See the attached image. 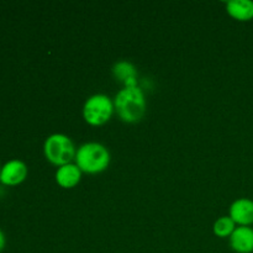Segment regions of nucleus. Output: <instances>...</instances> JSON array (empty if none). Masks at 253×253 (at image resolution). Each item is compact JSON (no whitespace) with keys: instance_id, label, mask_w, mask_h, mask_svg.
<instances>
[{"instance_id":"nucleus-1","label":"nucleus","mask_w":253,"mask_h":253,"mask_svg":"<svg viewBox=\"0 0 253 253\" xmlns=\"http://www.w3.org/2000/svg\"><path fill=\"white\" fill-rule=\"evenodd\" d=\"M114 108L119 118L128 124L140 121L146 113L145 94L138 86H124L115 96Z\"/></svg>"},{"instance_id":"nucleus-6","label":"nucleus","mask_w":253,"mask_h":253,"mask_svg":"<svg viewBox=\"0 0 253 253\" xmlns=\"http://www.w3.org/2000/svg\"><path fill=\"white\" fill-rule=\"evenodd\" d=\"M230 217L241 226L253 224V202L246 198L235 200L230 207Z\"/></svg>"},{"instance_id":"nucleus-10","label":"nucleus","mask_w":253,"mask_h":253,"mask_svg":"<svg viewBox=\"0 0 253 253\" xmlns=\"http://www.w3.org/2000/svg\"><path fill=\"white\" fill-rule=\"evenodd\" d=\"M229 15L240 21H247L253 17V1L251 0H230L226 4Z\"/></svg>"},{"instance_id":"nucleus-8","label":"nucleus","mask_w":253,"mask_h":253,"mask_svg":"<svg viewBox=\"0 0 253 253\" xmlns=\"http://www.w3.org/2000/svg\"><path fill=\"white\" fill-rule=\"evenodd\" d=\"M82 178V170L74 163H68V165L61 166L56 172V182L58 183L59 187L71 189L74 188Z\"/></svg>"},{"instance_id":"nucleus-4","label":"nucleus","mask_w":253,"mask_h":253,"mask_svg":"<svg viewBox=\"0 0 253 253\" xmlns=\"http://www.w3.org/2000/svg\"><path fill=\"white\" fill-rule=\"evenodd\" d=\"M114 110V103L108 95L94 94L84 103L83 118L89 125L100 126L110 120Z\"/></svg>"},{"instance_id":"nucleus-11","label":"nucleus","mask_w":253,"mask_h":253,"mask_svg":"<svg viewBox=\"0 0 253 253\" xmlns=\"http://www.w3.org/2000/svg\"><path fill=\"white\" fill-rule=\"evenodd\" d=\"M236 224L230 216H221L215 221L214 224V234L217 237H227L231 236L232 232L236 229Z\"/></svg>"},{"instance_id":"nucleus-5","label":"nucleus","mask_w":253,"mask_h":253,"mask_svg":"<svg viewBox=\"0 0 253 253\" xmlns=\"http://www.w3.org/2000/svg\"><path fill=\"white\" fill-rule=\"evenodd\" d=\"M27 175V167L22 161L11 160L5 163L0 170V180L4 184L16 185L24 182Z\"/></svg>"},{"instance_id":"nucleus-2","label":"nucleus","mask_w":253,"mask_h":253,"mask_svg":"<svg viewBox=\"0 0 253 253\" xmlns=\"http://www.w3.org/2000/svg\"><path fill=\"white\" fill-rule=\"evenodd\" d=\"M76 165L82 172L89 174L104 172L110 165V153L108 148L101 143H84L76 153Z\"/></svg>"},{"instance_id":"nucleus-13","label":"nucleus","mask_w":253,"mask_h":253,"mask_svg":"<svg viewBox=\"0 0 253 253\" xmlns=\"http://www.w3.org/2000/svg\"><path fill=\"white\" fill-rule=\"evenodd\" d=\"M0 170H1V168H0Z\"/></svg>"},{"instance_id":"nucleus-3","label":"nucleus","mask_w":253,"mask_h":253,"mask_svg":"<svg viewBox=\"0 0 253 253\" xmlns=\"http://www.w3.org/2000/svg\"><path fill=\"white\" fill-rule=\"evenodd\" d=\"M43 152L47 160L56 166H64L76 160V147L68 136L63 133H53L44 141Z\"/></svg>"},{"instance_id":"nucleus-12","label":"nucleus","mask_w":253,"mask_h":253,"mask_svg":"<svg viewBox=\"0 0 253 253\" xmlns=\"http://www.w3.org/2000/svg\"><path fill=\"white\" fill-rule=\"evenodd\" d=\"M4 246H5V236L4 234H2L1 230H0V251L4 249Z\"/></svg>"},{"instance_id":"nucleus-9","label":"nucleus","mask_w":253,"mask_h":253,"mask_svg":"<svg viewBox=\"0 0 253 253\" xmlns=\"http://www.w3.org/2000/svg\"><path fill=\"white\" fill-rule=\"evenodd\" d=\"M113 74L116 81L121 82L125 85V88L137 86V71H136L135 66L130 62H116L113 67Z\"/></svg>"},{"instance_id":"nucleus-7","label":"nucleus","mask_w":253,"mask_h":253,"mask_svg":"<svg viewBox=\"0 0 253 253\" xmlns=\"http://www.w3.org/2000/svg\"><path fill=\"white\" fill-rule=\"evenodd\" d=\"M230 246L239 253H251L253 251V229L249 226L236 227L230 236Z\"/></svg>"}]
</instances>
